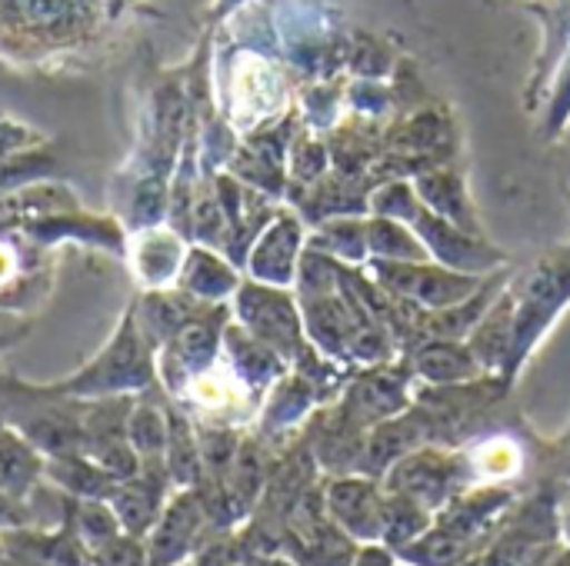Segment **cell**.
Wrapping results in <instances>:
<instances>
[{"label":"cell","mask_w":570,"mask_h":566,"mask_svg":"<svg viewBox=\"0 0 570 566\" xmlns=\"http://www.w3.org/2000/svg\"><path fill=\"white\" fill-rule=\"evenodd\" d=\"M200 524V507L194 497H177L154 527V550H150V566H177L184 550L190 547L194 534Z\"/></svg>","instance_id":"obj_1"},{"label":"cell","mask_w":570,"mask_h":566,"mask_svg":"<svg viewBox=\"0 0 570 566\" xmlns=\"http://www.w3.org/2000/svg\"><path fill=\"white\" fill-rule=\"evenodd\" d=\"M160 504V494L154 490L150 480L144 477H127L124 484L114 487L110 494V507L120 520V530H127L130 537H140L144 530H150L157 524V507Z\"/></svg>","instance_id":"obj_2"},{"label":"cell","mask_w":570,"mask_h":566,"mask_svg":"<svg viewBox=\"0 0 570 566\" xmlns=\"http://www.w3.org/2000/svg\"><path fill=\"white\" fill-rule=\"evenodd\" d=\"M40 470L43 460L33 444L23 440V434L0 430V490L10 497H23L37 484Z\"/></svg>","instance_id":"obj_3"},{"label":"cell","mask_w":570,"mask_h":566,"mask_svg":"<svg viewBox=\"0 0 570 566\" xmlns=\"http://www.w3.org/2000/svg\"><path fill=\"white\" fill-rule=\"evenodd\" d=\"M73 527H77V540L94 554L120 537V520H117L114 507H104V500H83L77 507Z\"/></svg>","instance_id":"obj_4"},{"label":"cell","mask_w":570,"mask_h":566,"mask_svg":"<svg viewBox=\"0 0 570 566\" xmlns=\"http://www.w3.org/2000/svg\"><path fill=\"white\" fill-rule=\"evenodd\" d=\"M127 440L137 450V457H154L157 450H164L167 444V427L160 420L157 410L150 407H137L127 420Z\"/></svg>","instance_id":"obj_5"},{"label":"cell","mask_w":570,"mask_h":566,"mask_svg":"<svg viewBox=\"0 0 570 566\" xmlns=\"http://www.w3.org/2000/svg\"><path fill=\"white\" fill-rule=\"evenodd\" d=\"M94 566H150L144 547L137 544V537L120 534L117 540H110L107 547H100L94 554Z\"/></svg>","instance_id":"obj_6"},{"label":"cell","mask_w":570,"mask_h":566,"mask_svg":"<svg viewBox=\"0 0 570 566\" xmlns=\"http://www.w3.org/2000/svg\"><path fill=\"white\" fill-rule=\"evenodd\" d=\"M27 517H23V510H20V504H17V497H10V494H3L0 490V530H7V527H20Z\"/></svg>","instance_id":"obj_7"},{"label":"cell","mask_w":570,"mask_h":566,"mask_svg":"<svg viewBox=\"0 0 570 566\" xmlns=\"http://www.w3.org/2000/svg\"><path fill=\"white\" fill-rule=\"evenodd\" d=\"M177 566H180V564H177Z\"/></svg>","instance_id":"obj_8"}]
</instances>
